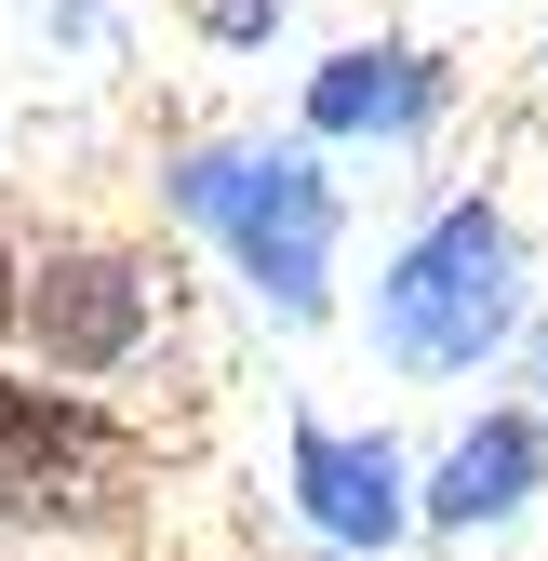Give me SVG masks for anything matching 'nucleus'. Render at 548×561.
I'll return each instance as SVG.
<instances>
[{"instance_id":"obj_1","label":"nucleus","mask_w":548,"mask_h":561,"mask_svg":"<svg viewBox=\"0 0 548 561\" xmlns=\"http://www.w3.org/2000/svg\"><path fill=\"white\" fill-rule=\"evenodd\" d=\"M509 321H522V241H509L495 201H455L375 295L388 362H415V375H468L482 347H509Z\"/></svg>"},{"instance_id":"obj_3","label":"nucleus","mask_w":548,"mask_h":561,"mask_svg":"<svg viewBox=\"0 0 548 561\" xmlns=\"http://www.w3.org/2000/svg\"><path fill=\"white\" fill-rule=\"evenodd\" d=\"M134 428L81 388H0V522H94L134 495Z\"/></svg>"},{"instance_id":"obj_4","label":"nucleus","mask_w":548,"mask_h":561,"mask_svg":"<svg viewBox=\"0 0 548 561\" xmlns=\"http://www.w3.org/2000/svg\"><path fill=\"white\" fill-rule=\"evenodd\" d=\"M14 321L41 334L54 375H121L134 347H148V267L107 254V241H67L27 295H14Z\"/></svg>"},{"instance_id":"obj_7","label":"nucleus","mask_w":548,"mask_h":561,"mask_svg":"<svg viewBox=\"0 0 548 561\" xmlns=\"http://www.w3.org/2000/svg\"><path fill=\"white\" fill-rule=\"evenodd\" d=\"M535 481H548V428H535V414H482V428L455 442V468L429 481V522H455V535L468 522H509Z\"/></svg>"},{"instance_id":"obj_2","label":"nucleus","mask_w":548,"mask_h":561,"mask_svg":"<svg viewBox=\"0 0 548 561\" xmlns=\"http://www.w3.org/2000/svg\"><path fill=\"white\" fill-rule=\"evenodd\" d=\"M174 215H201L228 254H241V280L282 321H308L321 308V267H334V187L308 174V161H267V148H201V161H174Z\"/></svg>"},{"instance_id":"obj_6","label":"nucleus","mask_w":548,"mask_h":561,"mask_svg":"<svg viewBox=\"0 0 548 561\" xmlns=\"http://www.w3.org/2000/svg\"><path fill=\"white\" fill-rule=\"evenodd\" d=\"M429 107H442V67L415 41H362L308 81V134H415Z\"/></svg>"},{"instance_id":"obj_8","label":"nucleus","mask_w":548,"mask_h":561,"mask_svg":"<svg viewBox=\"0 0 548 561\" xmlns=\"http://www.w3.org/2000/svg\"><path fill=\"white\" fill-rule=\"evenodd\" d=\"M14 295H27V280H14V254H0V334H14Z\"/></svg>"},{"instance_id":"obj_5","label":"nucleus","mask_w":548,"mask_h":561,"mask_svg":"<svg viewBox=\"0 0 548 561\" xmlns=\"http://www.w3.org/2000/svg\"><path fill=\"white\" fill-rule=\"evenodd\" d=\"M295 495H308V522H321V535L388 548V535H401V508H415V481H401V455H388V442L295 428Z\"/></svg>"}]
</instances>
